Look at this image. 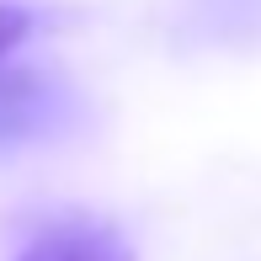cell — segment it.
Wrapping results in <instances>:
<instances>
[{"label": "cell", "mask_w": 261, "mask_h": 261, "mask_svg": "<svg viewBox=\"0 0 261 261\" xmlns=\"http://www.w3.org/2000/svg\"><path fill=\"white\" fill-rule=\"evenodd\" d=\"M69 107H75V96L64 91L59 75L0 59V144H27V139L59 134Z\"/></svg>", "instance_id": "obj_1"}, {"label": "cell", "mask_w": 261, "mask_h": 261, "mask_svg": "<svg viewBox=\"0 0 261 261\" xmlns=\"http://www.w3.org/2000/svg\"><path fill=\"white\" fill-rule=\"evenodd\" d=\"M16 261H128L123 240L112 229H96V224H59V229L38 234Z\"/></svg>", "instance_id": "obj_2"}, {"label": "cell", "mask_w": 261, "mask_h": 261, "mask_svg": "<svg viewBox=\"0 0 261 261\" xmlns=\"http://www.w3.org/2000/svg\"><path fill=\"white\" fill-rule=\"evenodd\" d=\"M32 32V11L27 6H0V59L16 54V43Z\"/></svg>", "instance_id": "obj_3"}]
</instances>
